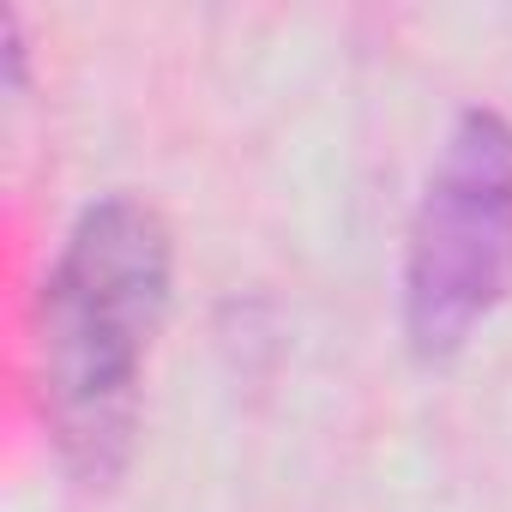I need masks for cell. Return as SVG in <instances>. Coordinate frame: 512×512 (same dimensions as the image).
Here are the masks:
<instances>
[{"mask_svg": "<svg viewBox=\"0 0 512 512\" xmlns=\"http://www.w3.org/2000/svg\"><path fill=\"white\" fill-rule=\"evenodd\" d=\"M175 296V235L139 193H97L61 235L31 302L37 422L79 488L133 464L145 368Z\"/></svg>", "mask_w": 512, "mask_h": 512, "instance_id": "1", "label": "cell"}, {"mask_svg": "<svg viewBox=\"0 0 512 512\" xmlns=\"http://www.w3.org/2000/svg\"><path fill=\"white\" fill-rule=\"evenodd\" d=\"M512 302V121L458 109L410 211L398 332L422 368H446Z\"/></svg>", "mask_w": 512, "mask_h": 512, "instance_id": "2", "label": "cell"}]
</instances>
